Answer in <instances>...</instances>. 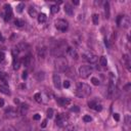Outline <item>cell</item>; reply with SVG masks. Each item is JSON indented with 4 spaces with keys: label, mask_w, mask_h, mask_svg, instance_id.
I'll use <instances>...</instances> for the list:
<instances>
[{
    "label": "cell",
    "mask_w": 131,
    "mask_h": 131,
    "mask_svg": "<svg viewBox=\"0 0 131 131\" xmlns=\"http://www.w3.org/2000/svg\"><path fill=\"white\" fill-rule=\"evenodd\" d=\"M34 99H35L37 103H41V102H42V95H41L40 92H37V93H35Z\"/></svg>",
    "instance_id": "cell-32"
},
{
    "label": "cell",
    "mask_w": 131,
    "mask_h": 131,
    "mask_svg": "<svg viewBox=\"0 0 131 131\" xmlns=\"http://www.w3.org/2000/svg\"><path fill=\"white\" fill-rule=\"evenodd\" d=\"M115 90V86H114V83L113 81L110 82V85H109V97H111L113 95V92Z\"/></svg>",
    "instance_id": "cell-28"
},
{
    "label": "cell",
    "mask_w": 131,
    "mask_h": 131,
    "mask_svg": "<svg viewBox=\"0 0 131 131\" xmlns=\"http://www.w3.org/2000/svg\"><path fill=\"white\" fill-rule=\"evenodd\" d=\"M83 121L86 122V123H87V122H91V121H92V118H91L90 116H88V115H85V116L83 117Z\"/></svg>",
    "instance_id": "cell-38"
},
{
    "label": "cell",
    "mask_w": 131,
    "mask_h": 131,
    "mask_svg": "<svg viewBox=\"0 0 131 131\" xmlns=\"http://www.w3.org/2000/svg\"><path fill=\"white\" fill-rule=\"evenodd\" d=\"M1 131H17V129H15L13 126H11V125H5L1 129Z\"/></svg>",
    "instance_id": "cell-29"
},
{
    "label": "cell",
    "mask_w": 131,
    "mask_h": 131,
    "mask_svg": "<svg viewBox=\"0 0 131 131\" xmlns=\"http://www.w3.org/2000/svg\"><path fill=\"white\" fill-rule=\"evenodd\" d=\"M65 12L68 14V15H73L74 14V8L72 7L71 4H69V3H66L65 4Z\"/></svg>",
    "instance_id": "cell-17"
},
{
    "label": "cell",
    "mask_w": 131,
    "mask_h": 131,
    "mask_svg": "<svg viewBox=\"0 0 131 131\" xmlns=\"http://www.w3.org/2000/svg\"><path fill=\"white\" fill-rule=\"evenodd\" d=\"M91 82H92V84H93V85H95V86H98L99 84H101L99 80H98L97 78H95V77H92V78H91Z\"/></svg>",
    "instance_id": "cell-36"
},
{
    "label": "cell",
    "mask_w": 131,
    "mask_h": 131,
    "mask_svg": "<svg viewBox=\"0 0 131 131\" xmlns=\"http://www.w3.org/2000/svg\"><path fill=\"white\" fill-rule=\"evenodd\" d=\"M40 118H41V116L39 114H35L34 116H33V119L35 120V121H38V120H40Z\"/></svg>",
    "instance_id": "cell-42"
},
{
    "label": "cell",
    "mask_w": 131,
    "mask_h": 131,
    "mask_svg": "<svg viewBox=\"0 0 131 131\" xmlns=\"http://www.w3.org/2000/svg\"><path fill=\"white\" fill-rule=\"evenodd\" d=\"M30 63H31V55H30V54L23 58V64H24V66H25L26 68L30 67Z\"/></svg>",
    "instance_id": "cell-24"
},
{
    "label": "cell",
    "mask_w": 131,
    "mask_h": 131,
    "mask_svg": "<svg viewBox=\"0 0 131 131\" xmlns=\"http://www.w3.org/2000/svg\"><path fill=\"white\" fill-rule=\"evenodd\" d=\"M4 20L5 21H9L12 17V8L9 4H5L4 5Z\"/></svg>",
    "instance_id": "cell-8"
},
{
    "label": "cell",
    "mask_w": 131,
    "mask_h": 131,
    "mask_svg": "<svg viewBox=\"0 0 131 131\" xmlns=\"http://www.w3.org/2000/svg\"><path fill=\"white\" fill-rule=\"evenodd\" d=\"M123 64L125 65V67H126V69L130 72L131 71V63H130V57H129V55L128 54H124L123 55Z\"/></svg>",
    "instance_id": "cell-16"
},
{
    "label": "cell",
    "mask_w": 131,
    "mask_h": 131,
    "mask_svg": "<svg viewBox=\"0 0 131 131\" xmlns=\"http://www.w3.org/2000/svg\"><path fill=\"white\" fill-rule=\"evenodd\" d=\"M91 93V88L85 83H80L78 84L76 89V95L79 97H86Z\"/></svg>",
    "instance_id": "cell-1"
},
{
    "label": "cell",
    "mask_w": 131,
    "mask_h": 131,
    "mask_svg": "<svg viewBox=\"0 0 131 131\" xmlns=\"http://www.w3.org/2000/svg\"><path fill=\"white\" fill-rule=\"evenodd\" d=\"M18 50L19 51H23V50H27L28 48H29V45L28 44H26V43H20L19 45H18Z\"/></svg>",
    "instance_id": "cell-25"
},
{
    "label": "cell",
    "mask_w": 131,
    "mask_h": 131,
    "mask_svg": "<svg viewBox=\"0 0 131 131\" xmlns=\"http://www.w3.org/2000/svg\"><path fill=\"white\" fill-rule=\"evenodd\" d=\"M104 7H105V18L109 19L110 18V3L109 2H105L104 3Z\"/></svg>",
    "instance_id": "cell-21"
},
{
    "label": "cell",
    "mask_w": 131,
    "mask_h": 131,
    "mask_svg": "<svg viewBox=\"0 0 131 131\" xmlns=\"http://www.w3.org/2000/svg\"><path fill=\"white\" fill-rule=\"evenodd\" d=\"M14 103L15 104H20V101H19V99H14Z\"/></svg>",
    "instance_id": "cell-48"
},
{
    "label": "cell",
    "mask_w": 131,
    "mask_h": 131,
    "mask_svg": "<svg viewBox=\"0 0 131 131\" xmlns=\"http://www.w3.org/2000/svg\"><path fill=\"white\" fill-rule=\"evenodd\" d=\"M63 86H64L65 88H69V87H70V82H69L68 80L64 81V82H63Z\"/></svg>",
    "instance_id": "cell-40"
},
{
    "label": "cell",
    "mask_w": 131,
    "mask_h": 131,
    "mask_svg": "<svg viewBox=\"0 0 131 131\" xmlns=\"http://www.w3.org/2000/svg\"><path fill=\"white\" fill-rule=\"evenodd\" d=\"M53 113H54L53 109H48V110H47V117H48L49 119L53 117Z\"/></svg>",
    "instance_id": "cell-37"
},
{
    "label": "cell",
    "mask_w": 131,
    "mask_h": 131,
    "mask_svg": "<svg viewBox=\"0 0 131 131\" xmlns=\"http://www.w3.org/2000/svg\"><path fill=\"white\" fill-rule=\"evenodd\" d=\"M46 53H47V49H46V47H44V46L39 47L37 49V54H38V57H39L40 59H44L45 58Z\"/></svg>",
    "instance_id": "cell-13"
},
{
    "label": "cell",
    "mask_w": 131,
    "mask_h": 131,
    "mask_svg": "<svg viewBox=\"0 0 131 131\" xmlns=\"http://www.w3.org/2000/svg\"><path fill=\"white\" fill-rule=\"evenodd\" d=\"M67 122H68V116H66L65 114H59V115H57V117L55 119L56 125L63 127V126H66L67 125Z\"/></svg>",
    "instance_id": "cell-7"
},
{
    "label": "cell",
    "mask_w": 131,
    "mask_h": 131,
    "mask_svg": "<svg viewBox=\"0 0 131 131\" xmlns=\"http://www.w3.org/2000/svg\"><path fill=\"white\" fill-rule=\"evenodd\" d=\"M50 10H51V13H53V14L57 13V12L59 11V6H58V4L52 5V6H51V8H50Z\"/></svg>",
    "instance_id": "cell-31"
},
{
    "label": "cell",
    "mask_w": 131,
    "mask_h": 131,
    "mask_svg": "<svg viewBox=\"0 0 131 131\" xmlns=\"http://www.w3.org/2000/svg\"><path fill=\"white\" fill-rule=\"evenodd\" d=\"M91 73H92V68L90 66H81L79 68V75L83 79L88 78Z\"/></svg>",
    "instance_id": "cell-3"
},
{
    "label": "cell",
    "mask_w": 131,
    "mask_h": 131,
    "mask_svg": "<svg viewBox=\"0 0 131 131\" xmlns=\"http://www.w3.org/2000/svg\"><path fill=\"white\" fill-rule=\"evenodd\" d=\"M82 57L85 59L86 61H88L89 64H95L96 61H97V59H98L97 55H95L94 53H92V52H90V51L84 52L83 54H82Z\"/></svg>",
    "instance_id": "cell-4"
},
{
    "label": "cell",
    "mask_w": 131,
    "mask_h": 131,
    "mask_svg": "<svg viewBox=\"0 0 131 131\" xmlns=\"http://www.w3.org/2000/svg\"><path fill=\"white\" fill-rule=\"evenodd\" d=\"M55 28L57 29V30H59V31H61V32H65V31L68 29V22L67 21H65V20H63V19H58V20H56L55 21Z\"/></svg>",
    "instance_id": "cell-6"
},
{
    "label": "cell",
    "mask_w": 131,
    "mask_h": 131,
    "mask_svg": "<svg viewBox=\"0 0 131 131\" xmlns=\"http://www.w3.org/2000/svg\"><path fill=\"white\" fill-rule=\"evenodd\" d=\"M88 105H89L90 109H93V110H95V111H97V112H101V111L103 110V105H102V104H101V103H98V102L96 101V99L89 102V103H88Z\"/></svg>",
    "instance_id": "cell-9"
},
{
    "label": "cell",
    "mask_w": 131,
    "mask_h": 131,
    "mask_svg": "<svg viewBox=\"0 0 131 131\" xmlns=\"http://www.w3.org/2000/svg\"><path fill=\"white\" fill-rule=\"evenodd\" d=\"M4 105V101L3 99H0V107H2Z\"/></svg>",
    "instance_id": "cell-47"
},
{
    "label": "cell",
    "mask_w": 131,
    "mask_h": 131,
    "mask_svg": "<svg viewBox=\"0 0 131 131\" xmlns=\"http://www.w3.org/2000/svg\"><path fill=\"white\" fill-rule=\"evenodd\" d=\"M17 131H31V126L28 122H24V121H21L18 125Z\"/></svg>",
    "instance_id": "cell-10"
},
{
    "label": "cell",
    "mask_w": 131,
    "mask_h": 131,
    "mask_svg": "<svg viewBox=\"0 0 131 131\" xmlns=\"http://www.w3.org/2000/svg\"><path fill=\"white\" fill-rule=\"evenodd\" d=\"M99 63H101V66L102 67H106L107 65V59L105 56H102L101 59H99Z\"/></svg>",
    "instance_id": "cell-34"
},
{
    "label": "cell",
    "mask_w": 131,
    "mask_h": 131,
    "mask_svg": "<svg viewBox=\"0 0 131 131\" xmlns=\"http://www.w3.org/2000/svg\"><path fill=\"white\" fill-rule=\"evenodd\" d=\"M46 19H47V17H46L45 13H40V14H38V17H37L38 23H40V24H42V23H45L46 22Z\"/></svg>",
    "instance_id": "cell-23"
},
{
    "label": "cell",
    "mask_w": 131,
    "mask_h": 131,
    "mask_svg": "<svg viewBox=\"0 0 131 131\" xmlns=\"http://www.w3.org/2000/svg\"><path fill=\"white\" fill-rule=\"evenodd\" d=\"M80 109H79V106H77V105H74L71 107V112H75V113H79Z\"/></svg>",
    "instance_id": "cell-39"
},
{
    "label": "cell",
    "mask_w": 131,
    "mask_h": 131,
    "mask_svg": "<svg viewBox=\"0 0 131 131\" xmlns=\"http://www.w3.org/2000/svg\"><path fill=\"white\" fill-rule=\"evenodd\" d=\"M4 58H5V54H4V52L0 51V63H2V61L4 60Z\"/></svg>",
    "instance_id": "cell-41"
},
{
    "label": "cell",
    "mask_w": 131,
    "mask_h": 131,
    "mask_svg": "<svg viewBox=\"0 0 131 131\" xmlns=\"http://www.w3.org/2000/svg\"><path fill=\"white\" fill-rule=\"evenodd\" d=\"M44 78H45V74L43 73V72H38L37 74H36V79L38 80V81H43L44 80Z\"/></svg>",
    "instance_id": "cell-26"
},
{
    "label": "cell",
    "mask_w": 131,
    "mask_h": 131,
    "mask_svg": "<svg viewBox=\"0 0 131 131\" xmlns=\"http://www.w3.org/2000/svg\"><path fill=\"white\" fill-rule=\"evenodd\" d=\"M4 114H5V118H8V119H13L18 116V113L13 109H11V107H9L8 110H6Z\"/></svg>",
    "instance_id": "cell-12"
},
{
    "label": "cell",
    "mask_w": 131,
    "mask_h": 131,
    "mask_svg": "<svg viewBox=\"0 0 131 131\" xmlns=\"http://www.w3.org/2000/svg\"><path fill=\"white\" fill-rule=\"evenodd\" d=\"M24 8H25V4H24V3H20V4H18V5H17V12L22 13L23 10H24Z\"/></svg>",
    "instance_id": "cell-33"
},
{
    "label": "cell",
    "mask_w": 131,
    "mask_h": 131,
    "mask_svg": "<svg viewBox=\"0 0 131 131\" xmlns=\"http://www.w3.org/2000/svg\"><path fill=\"white\" fill-rule=\"evenodd\" d=\"M2 40H3V37H2L1 33H0V41H2Z\"/></svg>",
    "instance_id": "cell-50"
},
{
    "label": "cell",
    "mask_w": 131,
    "mask_h": 131,
    "mask_svg": "<svg viewBox=\"0 0 131 131\" xmlns=\"http://www.w3.org/2000/svg\"><path fill=\"white\" fill-rule=\"evenodd\" d=\"M0 92L5 95H9L10 94V90H9V87L4 84V85H0Z\"/></svg>",
    "instance_id": "cell-18"
},
{
    "label": "cell",
    "mask_w": 131,
    "mask_h": 131,
    "mask_svg": "<svg viewBox=\"0 0 131 131\" xmlns=\"http://www.w3.org/2000/svg\"><path fill=\"white\" fill-rule=\"evenodd\" d=\"M14 25L17 26V27H19V28H22V27H24V25H25V22L23 21V20L17 19V20L14 21Z\"/></svg>",
    "instance_id": "cell-27"
},
{
    "label": "cell",
    "mask_w": 131,
    "mask_h": 131,
    "mask_svg": "<svg viewBox=\"0 0 131 131\" xmlns=\"http://www.w3.org/2000/svg\"><path fill=\"white\" fill-rule=\"evenodd\" d=\"M118 25L119 26H123V28H129V25H130V19L128 15H120V17L118 18Z\"/></svg>",
    "instance_id": "cell-5"
},
{
    "label": "cell",
    "mask_w": 131,
    "mask_h": 131,
    "mask_svg": "<svg viewBox=\"0 0 131 131\" xmlns=\"http://www.w3.org/2000/svg\"><path fill=\"white\" fill-rule=\"evenodd\" d=\"M46 125H47V120H43L42 124H41V128H45Z\"/></svg>",
    "instance_id": "cell-46"
},
{
    "label": "cell",
    "mask_w": 131,
    "mask_h": 131,
    "mask_svg": "<svg viewBox=\"0 0 131 131\" xmlns=\"http://www.w3.org/2000/svg\"><path fill=\"white\" fill-rule=\"evenodd\" d=\"M113 117H114V119H115V120H116V121H120V116H119V114H117V113H115Z\"/></svg>",
    "instance_id": "cell-44"
},
{
    "label": "cell",
    "mask_w": 131,
    "mask_h": 131,
    "mask_svg": "<svg viewBox=\"0 0 131 131\" xmlns=\"http://www.w3.org/2000/svg\"><path fill=\"white\" fill-rule=\"evenodd\" d=\"M7 78H8V75H7L5 72H0V80L6 83Z\"/></svg>",
    "instance_id": "cell-30"
},
{
    "label": "cell",
    "mask_w": 131,
    "mask_h": 131,
    "mask_svg": "<svg viewBox=\"0 0 131 131\" xmlns=\"http://www.w3.org/2000/svg\"><path fill=\"white\" fill-rule=\"evenodd\" d=\"M125 121H126V124H130V116L129 115H126V117H125Z\"/></svg>",
    "instance_id": "cell-45"
},
{
    "label": "cell",
    "mask_w": 131,
    "mask_h": 131,
    "mask_svg": "<svg viewBox=\"0 0 131 131\" xmlns=\"http://www.w3.org/2000/svg\"><path fill=\"white\" fill-rule=\"evenodd\" d=\"M27 76H28V73H27V71H24V72H23V75H22V78H23V80H26V79H27Z\"/></svg>",
    "instance_id": "cell-43"
},
{
    "label": "cell",
    "mask_w": 131,
    "mask_h": 131,
    "mask_svg": "<svg viewBox=\"0 0 131 131\" xmlns=\"http://www.w3.org/2000/svg\"><path fill=\"white\" fill-rule=\"evenodd\" d=\"M73 3H74L75 5H78V4H79V2H78V1H73Z\"/></svg>",
    "instance_id": "cell-49"
},
{
    "label": "cell",
    "mask_w": 131,
    "mask_h": 131,
    "mask_svg": "<svg viewBox=\"0 0 131 131\" xmlns=\"http://www.w3.org/2000/svg\"><path fill=\"white\" fill-rule=\"evenodd\" d=\"M21 67V59L19 58V56L13 57V70H19Z\"/></svg>",
    "instance_id": "cell-20"
},
{
    "label": "cell",
    "mask_w": 131,
    "mask_h": 131,
    "mask_svg": "<svg viewBox=\"0 0 131 131\" xmlns=\"http://www.w3.org/2000/svg\"><path fill=\"white\" fill-rule=\"evenodd\" d=\"M52 80H53V85H54V87L57 88V89H60L61 88V79H60V76L57 73L53 74Z\"/></svg>",
    "instance_id": "cell-11"
},
{
    "label": "cell",
    "mask_w": 131,
    "mask_h": 131,
    "mask_svg": "<svg viewBox=\"0 0 131 131\" xmlns=\"http://www.w3.org/2000/svg\"><path fill=\"white\" fill-rule=\"evenodd\" d=\"M56 102L60 106H67V105H69L71 104V99L65 98V97H59V98L56 99Z\"/></svg>",
    "instance_id": "cell-14"
},
{
    "label": "cell",
    "mask_w": 131,
    "mask_h": 131,
    "mask_svg": "<svg viewBox=\"0 0 131 131\" xmlns=\"http://www.w3.org/2000/svg\"><path fill=\"white\" fill-rule=\"evenodd\" d=\"M92 22H93L94 25H98V22H99V17H98V14L94 13L93 15H92Z\"/></svg>",
    "instance_id": "cell-35"
},
{
    "label": "cell",
    "mask_w": 131,
    "mask_h": 131,
    "mask_svg": "<svg viewBox=\"0 0 131 131\" xmlns=\"http://www.w3.org/2000/svg\"><path fill=\"white\" fill-rule=\"evenodd\" d=\"M28 12H29V15H30V17L33 18V19H35V18L38 17V12H37V10L34 8L33 6H30V7H29Z\"/></svg>",
    "instance_id": "cell-19"
},
{
    "label": "cell",
    "mask_w": 131,
    "mask_h": 131,
    "mask_svg": "<svg viewBox=\"0 0 131 131\" xmlns=\"http://www.w3.org/2000/svg\"><path fill=\"white\" fill-rule=\"evenodd\" d=\"M67 53H68V55H70V56L73 57V58H76V57H77V52H76V50H75L74 48H72V47H69V48L67 49Z\"/></svg>",
    "instance_id": "cell-22"
},
{
    "label": "cell",
    "mask_w": 131,
    "mask_h": 131,
    "mask_svg": "<svg viewBox=\"0 0 131 131\" xmlns=\"http://www.w3.org/2000/svg\"><path fill=\"white\" fill-rule=\"evenodd\" d=\"M54 67L58 72H66L68 70V61L63 56L57 57L54 60Z\"/></svg>",
    "instance_id": "cell-2"
},
{
    "label": "cell",
    "mask_w": 131,
    "mask_h": 131,
    "mask_svg": "<svg viewBox=\"0 0 131 131\" xmlns=\"http://www.w3.org/2000/svg\"><path fill=\"white\" fill-rule=\"evenodd\" d=\"M28 111H29V105L27 104H21V105L19 107L20 115H22V116H25V115L28 113Z\"/></svg>",
    "instance_id": "cell-15"
}]
</instances>
